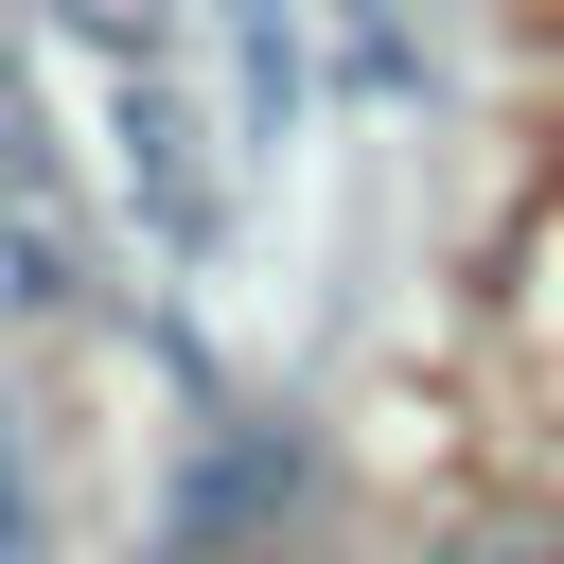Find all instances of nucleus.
<instances>
[{
  "instance_id": "1",
  "label": "nucleus",
  "mask_w": 564,
  "mask_h": 564,
  "mask_svg": "<svg viewBox=\"0 0 564 564\" xmlns=\"http://www.w3.org/2000/svg\"><path fill=\"white\" fill-rule=\"evenodd\" d=\"M88 35L123 53V88H106V123H123V194H141V229H159V247H212V159H194V106H176V70H159V35H141L123 0H88Z\"/></svg>"
},
{
  "instance_id": "2",
  "label": "nucleus",
  "mask_w": 564,
  "mask_h": 564,
  "mask_svg": "<svg viewBox=\"0 0 564 564\" xmlns=\"http://www.w3.org/2000/svg\"><path fill=\"white\" fill-rule=\"evenodd\" d=\"M282 494H300V423L229 405V423H212V458H194V494H176V529H159V564H229Z\"/></svg>"
},
{
  "instance_id": "3",
  "label": "nucleus",
  "mask_w": 564,
  "mask_h": 564,
  "mask_svg": "<svg viewBox=\"0 0 564 564\" xmlns=\"http://www.w3.org/2000/svg\"><path fill=\"white\" fill-rule=\"evenodd\" d=\"M0 564H53V529H35V476H18V405H0Z\"/></svg>"
},
{
  "instance_id": "4",
  "label": "nucleus",
  "mask_w": 564,
  "mask_h": 564,
  "mask_svg": "<svg viewBox=\"0 0 564 564\" xmlns=\"http://www.w3.org/2000/svg\"><path fill=\"white\" fill-rule=\"evenodd\" d=\"M458 564H564V546H546V529H476Z\"/></svg>"
}]
</instances>
